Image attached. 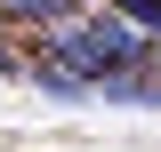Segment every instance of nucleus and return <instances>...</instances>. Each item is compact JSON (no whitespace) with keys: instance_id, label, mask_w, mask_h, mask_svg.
<instances>
[{"instance_id":"1","label":"nucleus","mask_w":161,"mask_h":152,"mask_svg":"<svg viewBox=\"0 0 161 152\" xmlns=\"http://www.w3.org/2000/svg\"><path fill=\"white\" fill-rule=\"evenodd\" d=\"M48 56H57L64 72H80V80H105V72H113V64H105V48H97V32H89V24H57V32H48Z\"/></svg>"},{"instance_id":"2","label":"nucleus","mask_w":161,"mask_h":152,"mask_svg":"<svg viewBox=\"0 0 161 152\" xmlns=\"http://www.w3.org/2000/svg\"><path fill=\"white\" fill-rule=\"evenodd\" d=\"M97 96H105V104H121V112H161V80L137 72V64H113V72L97 80Z\"/></svg>"},{"instance_id":"3","label":"nucleus","mask_w":161,"mask_h":152,"mask_svg":"<svg viewBox=\"0 0 161 152\" xmlns=\"http://www.w3.org/2000/svg\"><path fill=\"white\" fill-rule=\"evenodd\" d=\"M40 96H57V104H89V80L64 72V64H40Z\"/></svg>"},{"instance_id":"4","label":"nucleus","mask_w":161,"mask_h":152,"mask_svg":"<svg viewBox=\"0 0 161 152\" xmlns=\"http://www.w3.org/2000/svg\"><path fill=\"white\" fill-rule=\"evenodd\" d=\"M8 72H16V56H8V40H0V80H8Z\"/></svg>"}]
</instances>
